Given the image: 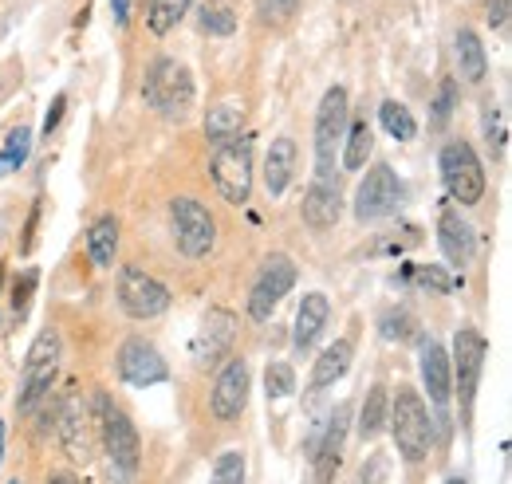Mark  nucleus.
<instances>
[{"mask_svg": "<svg viewBox=\"0 0 512 484\" xmlns=\"http://www.w3.org/2000/svg\"><path fill=\"white\" fill-rule=\"evenodd\" d=\"M453 52H457V71L465 83H481L485 71H489V56H485V44L473 28H461L457 40H453Z\"/></svg>", "mask_w": 512, "mask_h": 484, "instance_id": "nucleus-23", "label": "nucleus"}, {"mask_svg": "<svg viewBox=\"0 0 512 484\" xmlns=\"http://www.w3.org/2000/svg\"><path fill=\"white\" fill-rule=\"evenodd\" d=\"M379 122H383V130L394 142H410V138L418 134V122L410 115V107H402V103H394V99H386L383 107H379Z\"/></svg>", "mask_w": 512, "mask_h": 484, "instance_id": "nucleus-32", "label": "nucleus"}, {"mask_svg": "<svg viewBox=\"0 0 512 484\" xmlns=\"http://www.w3.org/2000/svg\"><path fill=\"white\" fill-rule=\"evenodd\" d=\"M56 429H60L67 457L87 465L91 453H95V414H91V406L79 394H64L60 414H56Z\"/></svg>", "mask_w": 512, "mask_h": 484, "instance_id": "nucleus-12", "label": "nucleus"}, {"mask_svg": "<svg viewBox=\"0 0 512 484\" xmlns=\"http://www.w3.org/2000/svg\"><path fill=\"white\" fill-rule=\"evenodd\" d=\"M197 24H201V32L225 40V36L237 32V12H233L229 0H205V4L197 8Z\"/></svg>", "mask_w": 512, "mask_h": 484, "instance_id": "nucleus-29", "label": "nucleus"}, {"mask_svg": "<svg viewBox=\"0 0 512 484\" xmlns=\"http://www.w3.org/2000/svg\"><path fill=\"white\" fill-rule=\"evenodd\" d=\"M414 276H418V284H426L430 292H453V280H449V272L442 264H422V268H414Z\"/></svg>", "mask_w": 512, "mask_h": 484, "instance_id": "nucleus-36", "label": "nucleus"}, {"mask_svg": "<svg viewBox=\"0 0 512 484\" xmlns=\"http://www.w3.org/2000/svg\"><path fill=\"white\" fill-rule=\"evenodd\" d=\"M0 457H4V422H0Z\"/></svg>", "mask_w": 512, "mask_h": 484, "instance_id": "nucleus-45", "label": "nucleus"}, {"mask_svg": "<svg viewBox=\"0 0 512 484\" xmlns=\"http://www.w3.org/2000/svg\"><path fill=\"white\" fill-rule=\"evenodd\" d=\"M300 213H304V221H308L316 233H327V229L339 221V213H343L339 182H323V178H316V182H312V189L304 193Z\"/></svg>", "mask_w": 512, "mask_h": 484, "instance_id": "nucleus-20", "label": "nucleus"}, {"mask_svg": "<svg viewBox=\"0 0 512 484\" xmlns=\"http://www.w3.org/2000/svg\"><path fill=\"white\" fill-rule=\"evenodd\" d=\"M343 170H363L371 150H375V134H371V122L355 119L347 122V134H343Z\"/></svg>", "mask_w": 512, "mask_h": 484, "instance_id": "nucleus-26", "label": "nucleus"}, {"mask_svg": "<svg viewBox=\"0 0 512 484\" xmlns=\"http://www.w3.org/2000/svg\"><path fill=\"white\" fill-rule=\"evenodd\" d=\"M60 378V331L56 327H44L32 347H28V359H24V378H20V410L32 414L48 394H52V382Z\"/></svg>", "mask_w": 512, "mask_h": 484, "instance_id": "nucleus-3", "label": "nucleus"}, {"mask_svg": "<svg viewBox=\"0 0 512 484\" xmlns=\"http://www.w3.org/2000/svg\"><path fill=\"white\" fill-rule=\"evenodd\" d=\"M36 284H40V272H36V268H28L24 276H16V280H12V307H16V311H28Z\"/></svg>", "mask_w": 512, "mask_h": 484, "instance_id": "nucleus-37", "label": "nucleus"}, {"mask_svg": "<svg viewBox=\"0 0 512 484\" xmlns=\"http://www.w3.org/2000/svg\"><path fill=\"white\" fill-rule=\"evenodd\" d=\"M347 122H351L347 87H327V95L320 99V111H316V174L323 182H335V154L343 146Z\"/></svg>", "mask_w": 512, "mask_h": 484, "instance_id": "nucleus-4", "label": "nucleus"}, {"mask_svg": "<svg viewBox=\"0 0 512 484\" xmlns=\"http://www.w3.org/2000/svg\"><path fill=\"white\" fill-rule=\"evenodd\" d=\"M351 355H355V343H351V339H335L320 359H316V366H312V390H327V386H335V382L347 374Z\"/></svg>", "mask_w": 512, "mask_h": 484, "instance_id": "nucleus-24", "label": "nucleus"}, {"mask_svg": "<svg viewBox=\"0 0 512 484\" xmlns=\"http://www.w3.org/2000/svg\"><path fill=\"white\" fill-rule=\"evenodd\" d=\"M64 111H67V95H56V103H52L48 115H44V134H52V130L64 122Z\"/></svg>", "mask_w": 512, "mask_h": 484, "instance_id": "nucleus-41", "label": "nucleus"}, {"mask_svg": "<svg viewBox=\"0 0 512 484\" xmlns=\"http://www.w3.org/2000/svg\"><path fill=\"white\" fill-rule=\"evenodd\" d=\"M249 382L253 378H249V363L245 359H229V363L221 366V374H217V382L209 390V410H213L217 422H237L245 414Z\"/></svg>", "mask_w": 512, "mask_h": 484, "instance_id": "nucleus-14", "label": "nucleus"}, {"mask_svg": "<svg viewBox=\"0 0 512 484\" xmlns=\"http://www.w3.org/2000/svg\"><path fill=\"white\" fill-rule=\"evenodd\" d=\"M119 300L134 319H158L170 311V288L142 268H123L119 272Z\"/></svg>", "mask_w": 512, "mask_h": 484, "instance_id": "nucleus-11", "label": "nucleus"}, {"mask_svg": "<svg viewBox=\"0 0 512 484\" xmlns=\"http://www.w3.org/2000/svg\"><path fill=\"white\" fill-rule=\"evenodd\" d=\"M166 374H170V366H166L158 347H150L146 339H127L123 343V351H119V378L127 386H158V382H166Z\"/></svg>", "mask_w": 512, "mask_h": 484, "instance_id": "nucleus-15", "label": "nucleus"}, {"mask_svg": "<svg viewBox=\"0 0 512 484\" xmlns=\"http://www.w3.org/2000/svg\"><path fill=\"white\" fill-rule=\"evenodd\" d=\"M142 99L154 115H162L166 122H182L193 107V75L190 67L174 56H158L146 67L142 79Z\"/></svg>", "mask_w": 512, "mask_h": 484, "instance_id": "nucleus-2", "label": "nucleus"}, {"mask_svg": "<svg viewBox=\"0 0 512 484\" xmlns=\"http://www.w3.org/2000/svg\"><path fill=\"white\" fill-rule=\"evenodd\" d=\"M442 182L457 205H477L485 197V170L477 150L465 138H453L442 150Z\"/></svg>", "mask_w": 512, "mask_h": 484, "instance_id": "nucleus-8", "label": "nucleus"}, {"mask_svg": "<svg viewBox=\"0 0 512 484\" xmlns=\"http://www.w3.org/2000/svg\"><path fill=\"white\" fill-rule=\"evenodd\" d=\"M386 422L394 429L398 453H402L410 465L426 461V453H430V414H426V402H422L414 390H398V398H394Z\"/></svg>", "mask_w": 512, "mask_h": 484, "instance_id": "nucleus-6", "label": "nucleus"}, {"mask_svg": "<svg viewBox=\"0 0 512 484\" xmlns=\"http://www.w3.org/2000/svg\"><path fill=\"white\" fill-rule=\"evenodd\" d=\"M453 95H457V83H453V79H442V87H438V103H434V122H438V126H446L449 122Z\"/></svg>", "mask_w": 512, "mask_h": 484, "instance_id": "nucleus-38", "label": "nucleus"}, {"mask_svg": "<svg viewBox=\"0 0 512 484\" xmlns=\"http://www.w3.org/2000/svg\"><path fill=\"white\" fill-rule=\"evenodd\" d=\"M509 12L512 0H489V28L493 32H509Z\"/></svg>", "mask_w": 512, "mask_h": 484, "instance_id": "nucleus-40", "label": "nucleus"}, {"mask_svg": "<svg viewBox=\"0 0 512 484\" xmlns=\"http://www.w3.org/2000/svg\"><path fill=\"white\" fill-rule=\"evenodd\" d=\"M264 390H268L272 402L296 394V370H292V363H268V370H264Z\"/></svg>", "mask_w": 512, "mask_h": 484, "instance_id": "nucleus-33", "label": "nucleus"}, {"mask_svg": "<svg viewBox=\"0 0 512 484\" xmlns=\"http://www.w3.org/2000/svg\"><path fill=\"white\" fill-rule=\"evenodd\" d=\"M481 366H485V335L473 327H461L453 335V370H457V390H461V414L469 422L473 398H477V382H481Z\"/></svg>", "mask_w": 512, "mask_h": 484, "instance_id": "nucleus-13", "label": "nucleus"}, {"mask_svg": "<svg viewBox=\"0 0 512 484\" xmlns=\"http://www.w3.org/2000/svg\"><path fill=\"white\" fill-rule=\"evenodd\" d=\"M40 213H44V201H36V205H32V217H28V233H24V241H20V248H24V252H32V244H36V229H40Z\"/></svg>", "mask_w": 512, "mask_h": 484, "instance_id": "nucleus-42", "label": "nucleus"}, {"mask_svg": "<svg viewBox=\"0 0 512 484\" xmlns=\"http://www.w3.org/2000/svg\"><path fill=\"white\" fill-rule=\"evenodd\" d=\"M95 429H99V445L111 461V477L119 484H130L138 477L142 445H138V429L127 418V410L107 390L95 394Z\"/></svg>", "mask_w": 512, "mask_h": 484, "instance_id": "nucleus-1", "label": "nucleus"}, {"mask_svg": "<svg viewBox=\"0 0 512 484\" xmlns=\"http://www.w3.org/2000/svg\"><path fill=\"white\" fill-rule=\"evenodd\" d=\"M327 319H331V303H327V296H323V292H308L304 303H300V311H296V327H292V347H296L300 355L312 351V347L320 343Z\"/></svg>", "mask_w": 512, "mask_h": 484, "instance_id": "nucleus-19", "label": "nucleus"}, {"mask_svg": "<svg viewBox=\"0 0 512 484\" xmlns=\"http://www.w3.org/2000/svg\"><path fill=\"white\" fill-rule=\"evenodd\" d=\"M233 335H237V319H233V311H225V307H209L205 311V319H201V335H197V363H217L229 347H233Z\"/></svg>", "mask_w": 512, "mask_h": 484, "instance_id": "nucleus-17", "label": "nucleus"}, {"mask_svg": "<svg viewBox=\"0 0 512 484\" xmlns=\"http://www.w3.org/2000/svg\"><path fill=\"white\" fill-rule=\"evenodd\" d=\"M485 138H489V150L501 158V154H505V122H501L497 111H493V115H485Z\"/></svg>", "mask_w": 512, "mask_h": 484, "instance_id": "nucleus-39", "label": "nucleus"}, {"mask_svg": "<svg viewBox=\"0 0 512 484\" xmlns=\"http://www.w3.org/2000/svg\"><path fill=\"white\" fill-rule=\"evenodd\" d=\"M170 233L182 256L190 260H205L217 244V225H213V213L193 201V197H174L170 201Z\"/></svg>", "mask_w": 512, "mask_h": 484, "instance_id": "nucleus-7", "label": "nucleus"}, {"mask_svg": "<svg viewBox=\"0 0 512 484\" xmlns=\"http://www.w3.org/2000/svg\"><path fill=\"white\" fill-rule=\"evenodd\" d=\"M398 201H402V182H398V174L390 166L379 162V166L367 170V178L355 189V217L363 225L383 221V217H390L398 209Z\"/></svg>", "mask_w": 512, "mask_h": 484, "instance_id": "nucleus-9", "label": "nucleus"}, {"mask_svg": "<svg viewBox=\"0 0 512 484\" xmlns=\"http://www.w3.org/2000/svg\"><path fill=\"white\" fill-rule=\"evenodd\" d=\"M347 429H351V410L347 406H335V414L323 425L320 445L312 449V457H316V484L335 481L339 461H343V445H347Z\"/></svg>", "mask_w": 512, "mask_h": 484, "instance_id": "nucleus-16", "label": "nucleus"}, {"mask_svg": "<svg viewBox=\"0 0 512 484\" xmlns=\"http://www.w3.org/2000/svg\"><path fill=\"white\" fill-rule=\"evenodd\" d=\"M296 174V142L292 138H272L268 158H264V185L272 197H280Z\"/></svg>", "mask_w": 512, "mask_h": 484, "instance_id": "nucleus-22", "label": "nucleus"}, {"mask_svg": "<svg viewBox=\"0 0 512 484\" xmlns=\"http://www.w3.org/2000/svg\"><path fill=\"white\" fill-rule=\"evenodd\" d=\"M111 12H115V24L127 28L130 24V0H111Z\"/></svg>", "mask_w": 512, "mask_h": 484, "instance_id": "nucleus-43", "label": "nucleus"}, {"mask_svg": "<svg viewBox=\"0 0 512 484\" xmlns=\"http://www.w3.org/2000/svg\"><path fill=\"white\" fill-rule=\"evenodd\" d=\"M28 154H32V134H28V126H12L8 138H4V150H0V178L16 174V170L28 162Z\"/></svg>", "mask_w": 512, "mask_h": 484, "instance_id": "nucleus-31", "label": "nucleus"}, {"mask_svg": "<svg viewBox=\"0 0 512 484\" xmlns=\"http://www.w3.org/2000/svg\"><path fill=\"white\" fill-rule=\"evenodd\" d=\"M0 292H4V264H0Z\"/></svg>", "mask_w": 512, "mask_h": 484, "instance_id": "nucleus-47", "label": "nucleus"}, {"mask_svg": "<svg viewBox=\"0 0 512 484\" xmlns=\"http://www.w3.org/2000/svg\"><path fill=\"white\" fill-rule=\"evenodd\" d=\"M422 382H426L434 406H446L453 398V366H449L446 347H438V343L422 347Z\"/></svg>", "mask_w": 512, "mask_h": 484, "instance_id": "nucleus-21", "label": "nucleus"}, {"mask_svg": "<svg viewBox=\"0 0 512 484\" xmlns=\"http://www.w3.org/2000/svg\"><path fill=\"white\" fill-rule=\"evenodd\" d=\"M190 4L193 0H150V8H146V28H150L154 36H170V32L186 20Z\"/></svg>", "mask_w": 512, "mask_h": 484, "instance_id": "nucleus-30", "label": "nucleus"}, {"mask_svg": "<svg viewBox=\"0 0 512 484\" xmlns=\"http://www.w3.org/2000/svg\"><path fill=\"white\" fill-rule=\"evenodd\" d=\"M386 418H390V394L386 386H371L367 398H363V410H359V433L371 441L386 429Z\"/></svg>", "mask_w": 512, "mask_h": 484, "instance_id": "nucleus-28", "label": "nucleus"}, {"mask_svg": "<svg viewBox=\"0 0 512 484\" xmlns=\"http://www.w3.org/2000/svg\"><path fill=\"white\" fill-rule=\"evenodd\" d=\"M209 484H245V457L241 453H221Z\"/></svg>", "mask_w": 512, "mask_h": 484, "instance_id": "nucleus-35", "label": "nucleus"}, {"mask_svg": "<svg viewBox=\"0 0 512 484\" xmlns=\"http://www.w3.org/2000/svg\"><path fill=\"white\" fill-rule=\"evenodd\" d=\"M296 288V264L288 256H272L264 264V272L256 276L253 292H249V319L256 323H268L272 311L284 303V296Z\"/></svg>", "mask_w": 512, "mask_h": 484, "instance_id": "nucleus-10", "label": "nucleus"}, {"mask_svg": "<svg viewBox=\"0 0 512 484\" xmlns=\"http://www.w3.org/2000/svg\"><path fill=\"white\" fill-rule=\"evenodd\" d=\"M241 122H245V115H241V107H233V103H213L209 107V115H205V138L209 142H233L237 134H241Z\"/></svg>", "mask_w": 512, "mask_h": 484, "instance_id": "nucleus-27", "label": "nucleus"}, {"mask_svg": "<svg viewBox=\"0 0 512 484\" xmlns=\"http://www.w3.org/2000/svg\"><path fill=\"white\" fill-rule=\"evenodd\" d=\"M48 484H79V477H71V473H52Z\"/></svg>", "mask_w": 512, "mask_h": 484, "instance_id": "nucleus-44", "label": "nucleus"}, {"mask_svg": "<svg viewBox=\"0 0 512 484\" xmlns=\"http://www.w3.org/2000/svg\"><path fill=\"white\" fill-rule=\"evenodd\" d=\"M446 484H469V481H465V477H449Z\"/></svg>", "mask_w": 512, "mask_h": 484, "instance_id": "nucleus-46", "label": "nucleus"}, {"mask_svg": "<svg viewBox=\"0 0 512 484\" xmlns=\"http://www.w3.org/2000/svg\"><path fill=\"white\" fill-rule=\"evenodd\" d=\"M209 178L229 205H245L253 193V146H249V138L221 142L209 158Z\"/></svg>", "mask_w": 512, "mask_h": 484, "instance_id": "nucleus-5", "label": "nucleus"}, {"mask_svg": "<svg viewBox=\"0 0 512 484\" xmlns=\"http://www.w3.org/2000/svg\"><path fill=\"white\" fill-rule=\"evenodd\" d=\"M87 252L95 260V268H111L115 264V252H119V217L103 213L91 229H87Z\"/></svg>", "mask_w": 512, "mask_h": 484, "instance_id": "nucleus-25", "label": "nucleus"}, {"mask_svg": "<svg viewBox=\"0 0 512 484\" xmlns=\"http://www.w3.org/2000/svg\"><path fill=\"white\" fill-rule=\"evenodd\" d=\"M296 12H300V0H260V4H256V16H260L264 24H272V28H284Z\"/></svg>", "mask_w": 512, "mask_h": 484, "instance_id": "nucleus-34", "label": "nucleus"}, {"mask_svg": "<svg viewBox=\"0 0 512 484\" xmlns=\"http://www.w3.org/2000/svg\"><path fill=\"white\" fill-rule=\"evenodd\" d=\"M438 241H442V252H446V260L453 268H465L477 256V233H473V225L457 209H442V217H438Z\"/></svg>", "mask_w": 512, "mask_h": 484, "instance_id": "nucleus-18", "label": "nucleus"}]
</instances>
